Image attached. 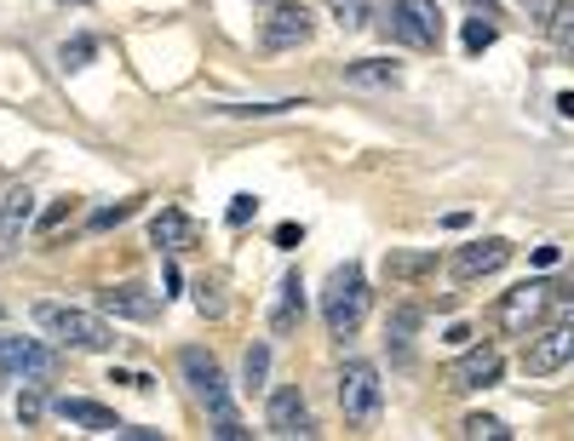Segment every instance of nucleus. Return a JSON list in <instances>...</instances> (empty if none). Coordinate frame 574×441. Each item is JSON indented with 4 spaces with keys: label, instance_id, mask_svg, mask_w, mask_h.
<instances>
[{
    "label": "nucleus",
    "instance_id": "6",
    "mask_svg": "<svg viewBox=\"0 0 574 441\" xmlns=\"http://www.w3.org/2000/svg\"><path fill=\"white\" fill-rule=\"evenodd\" d=\"M391 35L403 46H414V52H437L442 46L437 0H391Z\"/></svg>",
    "mask_w": 574,
    "mask_h": 441
},
{
    "label": "nucleus",
    "instance_id": "8",
    "mask_svg": "<svg viewBox=\"0 0 574 441\" xmlns=\"http://www.w3.org/2000/svg\"><path fill=\"white\" fill-rule=\"evenodd\" d=\"M574 361V321H558V327H545L540 339H529V350H522V373L529 378H552L563 373Z\"/></svg>",
    "mask_w": 574,
    "mask_h": 441
},
{
    "label": "nucleus",
    "instance_id": "18",
    "mask_svg": "<svg viewBox=\"0 0 574 441\" xmlns=\"http://www.w3.org/2000/svg\"><path fill=\"white\" fill-rule=\"evenodd\" d=\"M419 321H426V316H419V309H414V304H396V309H391V327H385V344H391V355H396V361H403V368H408V355H414V332H419Z\"/></svg>",
    "mask_w": 574,
    "mask_h": 441
},
{
    "label": "nucleus",
    "instance_id": "25",
    "mask_svg": "<svg viewBox=\"0 0 574 441\" xmlns=\"http://www.w3.org/2000/svg\"><path fill=\"white\" fill-rule=\"evenodd\" d=\"M328 12L339 18V30H362V23H368V0H328Z\"/></svg>",
    "mask_w": 574,
    "mask_h": 441
},
{
    "label": "nucleus",
    "instance_id": "26",
    "mask_svg": "<svg viewBox=\"0 0 574 441\" xmlns=\"http://www.w3.org/2000/svg\"><path fill=\"white\" fill-rule=\"evenodd\" d=\"M138 213V201H115V206H98L92 213V229H115V224H127Z\"/></svg>",
    "mask_w": 574,
    "mask_h": 441
},
{
    "label": "nucleus",
    "instance_id": "13",
    "mask_svg": "<svg viewBox=\"0 0 574 441\" xmlns=\"http://www.w3.org/2000/svg\"><path fill=\"white\" fill-rule=\"evenodd\" d=\"M98 309L115 316V321H156L161 316V298L144 293L138 281H127V287H104V293H98Z\"/></svg>",
    "mask_w": 574,
    "mask_h": 441
},
{
    "label": "nucleus",
    "instance_id": "3",
    "mask_svg": "<svg viewBox=\"0 0 574 441\" xmlns=\"http://www.w3.org/2000/svg\"><path fill=\"white\" fill-rule=\"evenodd\" d=\"M179 373L195 391V402L207 407L213 425H236V402H230V384H224V368L207 355V350H179Z\"/></svg>",
    "mask_w": 574,
    "mask_h": 441
},
{
    "label": "nucleus",
    "instance_id": "2",
    "mask_svg": "<svg viewBox=\"0 0 574 441\" xmlns=\"http://www.w3.org/2000/svg\"><path fill=\"white\" fill-rule=\"evenodd\" d=\"M368 304H373V293H368L362 264H339L328 275V293H322V321H328L334 339H351V332L368 321Z\"/></svg>",
    "mask_w": 574,
    "mask_h": 441
},
{
    "label": "nucleus",
    "instance_id": "4",
    "mask_svg": "<svg viewBox=\"0 0 574 441\" xmlns=\"http://www.w3.org/2000/svg\"><path fill=\"white\" fill-rule=\"evenodd\" d=\"M385 407V384H380V368L373 361H345L339 368V412L345 425H373Z\"/></svg>",
    "mask_w": 574,
    "mask_h": 441
},
{
    "label": "nucleus",
    "instance_id": "23",
    "mask_svg": "<svg viewBox=\"0 0 574 441\" xmlns=\"http://www.w3.org/2000/svg\"><path fill=\"white\" fill-rule=\"evenodd\" d=\"M460 436H465V441H506L511 430L494 419V412H465V419H460Z\"/></svg>",
    "mask_w": 574,
    "mask_h": 441
},
{
    "label": "nucleus",
    "instance_id": "10",
    "mask_svg": "<svg viewBox=\"0 0 574 441\" xmlns=\"http://www.w3.org/2000/svg\"><path fill=\"white\" fill-rule=\"evenodd\" d=\"M442 378H448V391H454V396H465V391H488V384L500 378V350H494V344L465 350V355H460Z\"/></svg>",
    "mask_w": 574,
    "mask_h": 441
},
{
    "label": "nucleus",
    "instance_id": "22",
    "mask_svg": "<svg viewBox=\"0 0 574 441\" xmlns=\"http://www.w3.org/2000/svg\"><path fill=\"white\" fill-rule=\"evenodd\" d=\"M265 378H270V344L254 339L247 355H241V384H247V391H265Z\"/></svg>",
    "mask_w": 574,
    "mask_h": 441
},
{
    "label": "nucleus",
    "instance_id": "15",
    "mask_svg": "<svg viewBox=\"0 0 574 441\" xmlns=\"http://www.w3.org/2000/svg\"><path fill=\"white\" fill-rule=\"evenodd\" d=\"M299 321H305V281H299V270H288L282 287H277V304H270V332H277V339H293Z\"/></svg>",
    "mask_w": 574,
    "mask_h": 441
},
{
    "label": "nucleus",
    "instance_id": "27",
    "mask_svg": "<svg viewBox=\"0 0 574 441\" xmlns=\"http://www.w3.org/2000/svg\"><path fill=\"white\" fill-rule=\"evenodd\" d=\"M494 35H500V30H494L488 18H471V23H465V52H488Z\"/></svg>",
    "mask_w": 574,
    "mask_h": 441
},
{
    "label": "nucleus",
    "instance_id": "19",
    "mask_svg": "<svg viewBox=\"0 0 574 441\" xmlns=\"http://www.w3.org/2000/svg\"><path fill=\"white\" fill-rule=\"evenodd\" d=\"M385 275L391 281H426V275H437V252L426 247V252H385Z\"/></svg>",
    "mask_w": 574,
    "mask_h": 441
},
{
    "label": "nucleus",
    "instance_id": "12",
    "mask_svg": "<svg viewBox=\"0 0 574 441\" xmlns=\"http://www.w3.org/2000/svg\"><path fill=\"white\" fill-rule=\"evenodd\" d=\"M506 264H511V241H500V236L465 241V247L454 252V275H460V281H483V275L506 270Z\"/></svg>",
    "mask_w": 574,
    "mask_h": 441
},
{
    "label": "nucleus",
    "instance_id": "1",
    "mask_svg": "<svg viewBox=\"0 0 574 441\" xmlns=\"http://www.w3.org/2000/svg\"><path fill=\"white\" fill-rule=\"evenodd\" d=\"M35 327L46 339H58L69 350H87V355H104L115 350V327L92 309H75V304H35Z\"/></svg>",
    "mask_w": 574,
    "mask_h": 441
},
{
    "label": "nucleus",
    "instance_id": "31",
    "mask_svg": "<svg viewBox=\"0 0 574 441\" xmlns=\"http://www.w3.org/2000/svg\"><path fill=\"white\" fill-rule=\"evenodd\" d=\"M254 213H259V201H254V195H236V201H230V224H247Z\"/></svg>",
    "mask_w": 574,
    "mask_h": 441
},
{
    "label": "nucleus",
    "instance_id": "29",
    "mask_svg": "<svg viewBox=\"0 0 574 441\" xmlns=\"http://www.w3.org/2000/svg\"><path fill=\"white\" fill-rule=\"evenodd\" d=\"M41 412H46V402H41L35 391H23V396H18V419H23V425H41Z\"/></svg>",
    "mask_w": 574,
    "mask_h": 441
},
{
    "label": "nucleus",
    "instance_id": "34",
    "mask_svg": "<svg viewBox=\"0 0 574 441\" xmlns=\"http://www.w3.org/2000/svg\"><path fill=\"white\" fill-rule=\"evenodd\" d=\"M0 321H7V304H0Z\"/></svg>",
    "mask_w": 574,
    "mask_h": 441
},
{
    "label": "nucleus",
    "instance_id": "20",
    "mask_svg": "<svg viewBox=\"0 0 574 441\" xmlns=\"http://www.w3.org/2000/svg\"><path fill=\"white\" fill-rule=\"evenodd\" d=\"M345 81L351 87H403V69L385 58H357V64H345Z\"/></svg>",
    "mask_w": 574,
    "mask_h": 441
},
{
    "label": "nucleus",
    "instance_id": "17",
    "mask_svg": "<svg viewBox=\"0 0 574 441\" xmlns=\"http://www.w3.org/2000/svg\"><path fill=\"white\" fill-rule=\"evenodd\" d=\"M30 224H35V195L18 184V190H7V201H0V241H18Z\"/></svg>",
    "mask_w": 574,
    "mask_h": 441
},
{
    "label": "nucleus",
    "instance_id": "32",
    "mask_svg": "<svg viewBox=\"0 0 574 441\" xmlns=\"http://www.w3.org/2000/svg\"><path fill=\"white\" fill-rule=\"evenodd\" d=\"M522 7H529V18H534L540 30H545V18H552V7H558V0H522Z\"/></svg>",
    "mask_w": 574,
    "mask_h": 441
},
{
    "label": "nucleus",
    "instance_id": "28",
    "mask_svg": "<svg viewBox=\"0 0 574 441\" xmlns=\"http://www.w3.org/2000/svg\"><path fill=\"white\" fill-rule=\"evenodd\" d=\"M69 218H75V201H69V195H64V201H58V206H46V218H41V236H53V229H64V224H69Z\"/></svg>",
    "mask_w": 574,
    "mask_h": 441
},
{
    "label": "nucleus",
    "instance_id": "5",
    "mask_svg": "<svg viewBox=\"0 0 574 441\" xmlns=\"http://www.w3.org/2000/svg\"><path fill=\"white\" fill-rule=\"evenodd\" d=\"M545 309H552V281H517V287L500 293V304H494V327L511 332V339H529Z\"/></svg>",
    "mask_w": 574,
    "mask_h": 441
},
{
    "label": "nucleus",
    "instance_id": "7",
    "mask_svg": "<svg viewBox=\"0 0 574 441\" xmlns=\"http://www.w3.org/2000/svg\"><path fill=\"white\" fill-rule=\"evenodd\" d=\"M0 373L35 384V378H53V373H58V355L46 350L41 339H18V332H0Z\"/></svg>",
    "mask_w": 574,
    "mask_h": 441
},
{
    "label": "nucleus",
    "instance_id": "21",
    "mask_svg": "<svg viewBox=\"0 0 574 441\" xmlns=\"http://www.w3.org/2000/svg\"><path fill=\"white\" fill-rule=\"evenodd\" d=\"M545 35H552V46L574 64V0H558V7H552V18H545Z\"/></svg>",
    "mask_w": 574,
    "mask_h": 441
},
{
    "label": "nucleus",
    "instance_id": "16",
    "mask_svg": "<svg viewBox=\"0 0 574 441\" xmlns=\"http://www.w3.org/2000/svg\"><path fill=\"white\" fill-rule=\"evenodd\" d=\"M149 241H156L161 252H184L195 241V224L179 213V206H161V213L149 218Z\"/></svg>",
    "mask_w": 574,
    "mask_h": 441
},
{
    "label": "nucleus",
    "instance_id": "30",
    "mask_svg": "<svg viewBox=\"0 0 574 441\" xmlns=\"http://www.w3.org/2000/svg\"><path fill=\"white\" fill-rule=\"evenodd\" d=\"M195 304H202V316H224V298H218V287H207V281L195 287Z\"/></svg>",
    "mask_w": 574,
    "mask_h": 441
},
{
    "label": "nucleus",
    "instance_id": "9",
    "mask_svg": "<svg viewBox=\"0 0 574 441\" xmlns=\"http://www.w3.org/2000/svg\"><path fill=\"white\" fill-rule=\"evenodd\" d=\"M259 41H265L270 52L305 46V41H311V12L299 7V0H277V7H270V18H265V30H259Z\"/></svg>",
    "mask_w": 574,
    "mask_h": 441
},
{
    "label": "nucleus",
    "instance_id": "24",
    "mask_svg": "<svg viewBox=\"0 0 574 441\" xmlns=\"http://www.w3.org/2000/svg\"><path fill=\"white\" fill-rule=\"evenodd\" d=\"M92 58H98V41H92V35H75V41L58 46V64H64V69H87Z\"/></svg>",
    "mask_w": 574,
    "mask_h": 441
},
{
    "label": "nucleus",
    "instance_id": "33",
    "mask_svg": "<svg viewBox=\"0 0 574 441\" xmlns=\"http://www.w3.org/2000/svg\"><path fill=\"white\" fill-rule=\"evenodd\" d=\"M299 241H305V229H299V224H282L277 229V247H299Z\"/></svg>",
    "mask_w": 574,
    "mask_h": 441
},
{
    "label": "nucleus",
    "instance_id": "11",
    "mask_svg": "<svg viewBox=\"0 0 574 441\" xmlns=\"http://www.w3.org/2000/svg\"><path fill=\"white\" fill-rule=\"evenodd\" d=\"M265 425H270V436H316V419H311L305 396H299V384H282V391L270 396Z\"/></svg>",
    "mask_w": 574,
    "mask_h": 441
},
{
    "label": "nucleus",
    "instance_id": "14",
    "mask_svg": "<svg viewBox=\"0 0 574 441\" xmlns=\"http://www.w3.org/2000/svg\"><path fill=\"white\" fill-rule=\"evenodd\" d=\"M53 412H58L64 425H81V430H92V436H121V430H127L110 407H98V402H87V396H58Z\"/></svg>",
    "mask_w": 574,
    "mask_h": 441
}]
</instances>
